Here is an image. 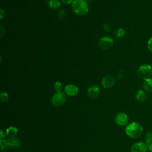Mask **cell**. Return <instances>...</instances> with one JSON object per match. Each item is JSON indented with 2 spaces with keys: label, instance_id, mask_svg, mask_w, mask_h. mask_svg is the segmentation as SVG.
<instances>
[{
  "label": "cell",
  "instance_id": "cell-9",
  "mask_svg": "<svg viewBox=\"0 0 152 152\" xmlns=\"http://www.w3.org/2000/svg\"><path fill=\"white\" fill-rule=\"evenodd\" d=\"M64 91L67 96L73 97L78 93V88L75 85L71 84L65 86Z\"/></svg>",
  "mask_w": 152,
  "mask_h": 152
},
{
  "label": "cell",
  "instance_id": "cell-28",
  "mask_svg": "<svg viewBox=\"0 0 152 152\" xmlns=\"http://www.w3.org/2000/svg\"><path fill=\"white\" fill-rule=\"evenodd\" d=\"M124 76V72H122V71H120L118 75H117V77L119 78H122V77Z\"/></svg>",
  "mask_w": 152,
  "mask_h": 152
},
{
  "label": "cell",
  "instance_id": "cell-20",
  "mask_svg": "<svg viewBox=\"0 0 152 152\" xmlns=\"http://www.w3.org/2000/svg\"><path fill=\"white\" fill-rule=\"evenodd\" d=\"M0 99H1V101L2 102L5 103L8 100L9 96H8V93L6 92H1L0 93Z\"/></svg>",
  "mask_w": 152,
  "mask_h": 152
},
{
  "label": "cell",
  "instance_id": "cell-14",
  "mask_svg": "<svg viewBox=\"0 0 152 152\" xmlns=\"http://www.w3.org/2000/svg\"><path fill=\"white\" fill-rule=\"evenodd\" d=\"M18 129L15 126H10L6 129V134L10 138L15 137V135L17 134Z\"/></svg>",
  "mask_w": 152,
  "mask_h": 152
},
{
  "label": "cell",
  "instance_id": "cell-11",
  "mask_svg": "<svg viewBox=\"0 0 152 152\" xmlns=\"http://www.w3.org/2000/svg\"><path fill=\"white\" fill-rule=\"evenodd\" d=\"M8 144L12 148H19L21 147V141L17 138H10L7 140Z\"/></svg>",
  "mask_w": 152,
  "mask_h": 152
},
{
  "label": "cell",
  "instance_id": "cell-25",
  "mask_svg": "<svg viewBox=\"0 0 152 152\" xmlns=\"http://www.w3.org/2000/svg\"><path fill=\"white\" fill-rule=\"evenodd\" d=\"M5 16V11L2 10V9H1L0 10V19L2 20Z\"/></svg>",
  "mask_w": 152,
  "mask_h": 152
},
{
  "label": "cell",
  "instance_id": "cell-16",
  "mask_svg": "<svg viewBox=\"0 0 152 152\" xmlns=\"http://www.w3.org/2000/svg\"><path fill=\"white\" fill-rule=\"evenodd\" d=\"M47 4L52 10L58 9L61 6V2L58 0H47Z\"/></svg>",
  "mask_w": 152,
  "mask_h": 152
},
{
  "label": "cell",
  "instance_id": "cell-10",
  "mask_svg": "<svg viewBox=\"0 0 152 152\" xmlns=\"http://www.w3.org/2000/svg\"><path fill=\"white\" fill-rule=\"evenodd\" d=\"M100 94V88L97 86H92L87 90V95L90 99H94Z\"/></svg>",
  "mask_w": 152,
  "mask_h": 152
},
{
  "label": "cell",
  "instance_id": "cell-21",
  "mask_svg": "<svg viewBox=\"0 0 152 152\" xmlns=\"http://www.w3.org/2000/svg\"><path fill=\"white\" fill-rule=\"evenodd\" d=\"M58 18L60 19V20H63L65 18V16H66V12L65 11V10H61L58 13Z\"/></svg>",
  "mask_w": 152,
  "mask_h": 152
},
{
  "label": "cell",
  "instance_id": "cell-23",
  "mask_svg": "<svg viewBox=\"0 0 152 152\" xmlns=\"http://www.w3.org/2000/svg\"><path fill=\"white\" fill-rule=\"evenodd\" d=\"M103 29L104 31H105L106 32H109L110 31V29H111V27L110 25L108 23H104L103 25Z\"/></svg>",
  "mask_w": 152,
  "mask_h": 152
},
{
  "label": "cell",
  "instance_id": "cell-2",
  "mask_svg": "<svg viewBox=\"0 0 152 152\" xmlns=\"http://www.w3.org/2000/svg\"><path fill=\"white\" fill-rule=\"evenodd\" d=\"M72 7L74 12L78 15H84L89 10L88 5L86 0H74Z\"/></svg>",
  "mask_w": 152,
  "mask_h": 152
},
{
  "label": "cell",
  "instance_id": "cell-1",
  "mask_svg": "<svg viewBox=\"0 0 152 152\" xmlns=\"http://www.w3.org/2000/svg\"><path fill=\"white\" fill-rule=\"evenodd\" d=\"M126 134L132 139H137L141 137L143 132L142 126L137 122L129 123L125 128Z\"/></svg>",
  "mask_w": 152,
  "mask_h": 152
},
{
  "label": "cell",
  "instance_id": "cell-18",
  "mask_svg": "<svg viewBox=\"0 0 152 152\" xmlns=\"http://www.w3.org/2000/svg\"><path fill=\"white\" fill-rule=\"evenodd\" d=\"M125 33H126L124 28H119L115 31V36L118 39H122L125 36Z\"/></svg>",
  "mask_w": 152,
  "mask_h": 152
},
{
  "label": "cell",
  "instance_id": "cell-12",
  "mask_svg": "<svg viewBox=\"0 0 152 152\" xmlns=\"http://www.w3.org/2000/svg\"><path fill=\"white\" fill-rule=\"evenodd\" d=\"M143 87L147 92H152V78H148L144 80Z\"/></svg>",
  "mask_w": 152,
  "mask_h": 152
},
{
  "label": "cell",
  "instance_id": "cell-19",
  "mask_svg": "<svg viewBox=\"0 0 152 152\" xmlns=\"http://www.w3.org/2000/svg\"><path fill=\"white\" fill-rule=\"evenodd\" d=\"M63 88L62 84L60 81H56L54 84V88L56 92L62 91Z\"/></svg>",
  "mask_w": 152,
  "mask_h": 152
},
{
  "label": "cell",
  "instance_id": "cell-5",
  "mask_svg": "<svg viewBox=\"0 0 152 152\" xmlns=\"http://www.w3.org/2000/svg\"><path fill=\"white\" fill-rule=\"evenodd\" d=\"M113 39L110 37L105 36L101 37L99 40V47L103 50H109L113 45Z\"/></svg>",
  "mask_w": 152,
  "mask_h": 152
},
{
  "label": "cell",
  "instance_id": "cell-15",
  "mask_svg": "<svg viewBox=\"0 0 152 152\" xmlns=\"http://www.w3.org/2000/svg\"><path fill=\"white\" fill-rule=\"evenodd\" d=\"M146 98H147V94L144 91L142 90H138L135 94V99L138 102H144Z\"/></svg>",
  "mask_w": 152,
  "mask_h": 152
},
{
  "label": "cell",
  "instance_id": "cell-8",
  "mask_svg": "<svg viewBox=\"0 0 152 152\" xmlns=\"http://www.w3.org/2000/svg\"><path fill=\"white\" fill-rule=\"evenodd\" d=\"M115 83V79L112 75H107L103 78L102 85L105 88H110L113 87Z\"/></svg>",
  "mask_w": 152,
  "mask_h": 152
},
{
  "label": "cell",
  "instance_id": "cell-6",
  "mask_svg": "<svg viewBox=\"0 0 152 152\" xmlns=\"http://www.w3.org/2000/svg\"><path fill=\"white\" fill-rule=\"evenodd\" d=\"M115 122L120 126L126 125L129 121L128 115L124 112H119L116 114L115 118Z\"/></svg>",
  "mask_w": 152,
  "mask_h": 152
},
{
  "label": "cell",
  "instance_id": "cell-26",
  "mask_svg": "<svg viewBox=\"0 0 152 152\" xmlns=\"http://www.w3.org/2000/svg\"><path fill=\"white\" fill-rule=\"evenodd\" d=\"M74 0H61L62 2H63L65 4H69L71 3H72Z\"/></svg>",
  "mask_w": 152,
  "mask_h": 152
},
{
  "label": "cell",
  "instance_id": "cell-3",
  "mask_svg": "<svg viewBox=\"0 0 152 152\" xmlns=\"http://www.w3.org/2000/svg\"><path fill=\"white\" fill-rule=\"evenodd\" d=\"M137 74L138 76L143 80L150 78L152 76V66L145 64L139 66L137 70Z\"/></svg>",
  "mask_w": 152,
  "mask_h": 152
},
{
  "label": "cell",
  "instance_id": "cell-22",
  "mask_svg": "<svg viewBox=\"0 0 152 152\" xmlns=\"http://www.w3.org/2000/svg\"><path fill=\"white\" fill-rule=\"evenodd\" d=\"M147 49L152 53V37H151L147 42Z\"/></svg>",
  "mask_w": 152,
  "mask_h": 152
},
{
  "label": "cell",
  "instance_id": "cell-4",
  "mask_svg": "<svg viewBox=\"0 0 152 152\" xmlns=\"http://www.w3.org/2000/svg\"><path fill=\"white\" fill-rule=\"evenodd\" d=\"M66 101V96L62 91L56 92L52 97V103L55 107H59L63 105Z\"/></svg>",
  "mask_w": 152,
  "mask_h": 152
},
{
  "label": "cell",
  "instance_id": "cell-13",
  "mask_svg": "<svg viewBox=\"0 0 152 152\" xmlns=\"http://www.w3.org/2000/svg\"><path fill=\"white\" fill-rule=\"evenodd\" d=\"M145 143L147 145L148 150L152 152V132L148 131L145 135Z\"/></svg>",
  "mask_w": 152,
  "mask_h": 152
},
{
  "label": "cell",
  "instance_id": "cell-7",
  "mask_svg": "<svg viewBox=\"0 0 152 152\" xmlns=\"http://www.w3.org/2000/svg\"><path fill=\"white\" fill-rule=\"evenodd\" d=\"M147 150L148 147L145 142L138 141L132 145L131 148V152H146Z\"/></svg>",
  "mask_w": 152,
  "mask_h": 152
},
{
  "label": "cell",
  "instance_id": "cell-27",
  "mask_svg": "<svg viewBox=\"0 0 152 152\" xmlns=\"http://www.w3.org/2000/svg\"><path fill=\"white\" fill-rule=\"evenodd\" d=\"M5 137V134L4 133V132L2 130L0 131V140H2L3 138H4Z\"/></svg>",
  "mask_w": 152,
  "mask_h": 152
},
{
  "label": "cell",
  "instance_id": "cell-29",
  "mask_svg": "<svg viewBox=\"0 0 152 152\" xmlns=\"http://www.w3.org/2000/svg\"><path fill=\"white\" fill-rule=\"evenodd\" d=\"M87 1H91V0H87Z\"/></svg>",
  "mask_w": 152,
  "mask_h": 152
},
{
  "label": "cell",
  "instance_id": "cell-24",
  "mask_svg": "<svg viewBox=\"0 0 152 152\" xmlns=\"http://www.w3.org/2000/svg\"><path fill=\"white\" fill-rule=\"evenodd\" d=\"M0 34H1V37H3L4 36V35L5 34V29L4 27V26H2V24H0Z\"/></svg>",
  "mask_w": 152,
  "mask_h": 152
},
{
  "label": "cell",
  "instance_id": "cell-17",
  "mask_svg": "<svg viewBox=\"0 0 152 152\" xmlns=\"http://www.w3.org/2000/svg\"><path fill=\"white\" fill-rule=\"evenodd\" d=\"M7 141L5 140H0V150L1 152H6L9 147Z\"/></svg>",
  "mask_w": 152,
  "mask_h": 152
}]
</instances>
